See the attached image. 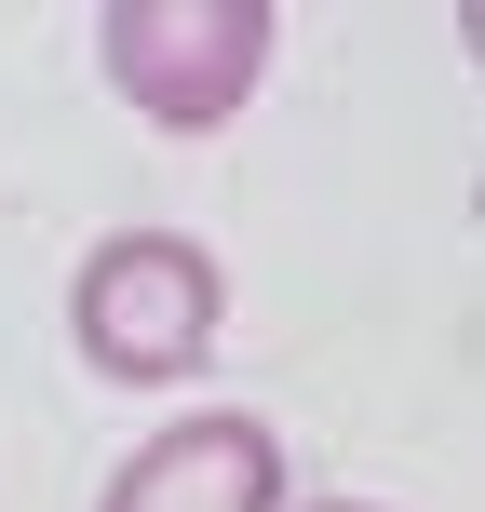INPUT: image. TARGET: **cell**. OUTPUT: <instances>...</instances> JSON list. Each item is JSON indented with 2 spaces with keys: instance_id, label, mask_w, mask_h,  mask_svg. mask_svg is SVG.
<instances>
[{
  "instance_id": "cell-1",
  "label": "cell",
  "mask_w": 485,
  "mask_h": 512,
  "mask_svg": "<svg viewBox=\"0 0 485 512\" xmlns=\"http://www.w3.org/2000/svg\"><path fill=\"white\" fill-rule=\"evenodd\" d=\"M216 310H230V283H216V256L189 230H122V243L81 256L68 324H81V364H95V378L149 391V378H189V364H203Z\"/></svg>"
},
{
  "instance_id": "cell-2",
  "label": "cell",
  "mask_w": 485,
  "mask_h": 512,
  "mask_svg": "<svg viewBox=\"0 0 485 512\" xmlns=\"http://www.w3.org/2000/svg\"><path fill=\"white\" fill-rule=\"evenodd\" d=\"M95 54L162 135H203L230 122L270 68V0H108L95 14Z\"/></svg>"
},
{
  "instance_id": "cell-3",
  "label": "cell",
  "mask_w": 485,
  "mask_h": 512,
  "mask_svg": "<svg viewBox=\"0 0 485 512\" xmlns=\"http://www.w3.org/2000/svg\"><path fill=\"white\" fill-rule=\"evenodd\" d=\"M283 499V445L270 418H176L122 459V486L95 512H270Z\"/></svg>"
},
{
  "instance_id": "cell-4",
  "label": "cell",
  "mask_w": 485,
  "mask_h": 512,
  "mask_svg": "<svg viewBox=\"0 0 485 512\" xmlns=\"http://www.w3.org/2000/svg\"><path fill=\"white\" fill-rule=\"evenodd\" d=\"M324 512H364V499H324Z\"/></svg>"
}]
</instances>
